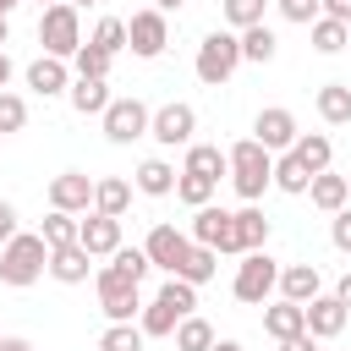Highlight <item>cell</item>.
Here are the masks:
<instances>
[{"label":"cell","mask_w":351,"mask_h":351,"mask_svg":"<svg viewBox=\"0 0 351 351\" xmlns=\"http://www.w3.org/2000/svg\"><path fill=\"white\" fill-rule=\"evenodd\" d=\"M181 5H186V0H154V11H165V16H170V11H181Z\"/></svg>","instance_id":"49"},{"label":"cell","mask_w":351,"mask_h":351,"mask_svg":"<svg viewBox=\"0 0 351 351\" xmlns=\"http://www.w3.org/2000/svg\"><path fill=\"white\" fill-rule=\"evenodd\" d=\"M11 236H22V230H16V203H5V197H0V247H5Z\"/></svg>","instance_id":"43"},{"label":"cell","mask_w":351,"mask_h":351,"mask_svg":"<svg viewBox=\"0 0 351 351\" xmlns=\"http://www.w3.org/2000/svg\"><path fill=\"white\" fill-rule=\"evenodd\" d=\"M197 110L192 104H181V99H170V104H159L154 110V126H148V137L159 143V148H192L197 137Z\"/></svg>","instance_id":"9"},{"label":"cell","mask_w":351,"mask_h":351,"mask_svg":"<svg viewBox=\"0 0 351 351\" xmlns=\"http://www.w3.org/2000/svg\"><path fill=\"white\" fill-rule=\"evenodd\" d=\"M346 324H351V313H346V302H340L335 291L307 302V335H313V340H335Z\"/></svg>","instance_id":"15"},{"label":"cell","mask_w":351,"mask_h":351,"mask_svg":"<svg viewBox=\"0 0 351 351\" xmlns=\"http://www.w3.org/2000/svg\"><path fill=\"white\" fill-rule=\"evenodd\" d=\"M274 55H280V38H274V27H269V22H258V27H247V33H241V60L269 66Z\"/></svg>","instance_id":"28"},{"label":"cell","mask_w":351,"mask_h":351,"mask_svg":"<svg viewBox=\"0 0 351 351\" xmlns=\"http://www.w3.org/2000/svg\"><path fill=\"white\" fill-rule=\"evenodd\" d=\"M5 38H11V16H0V49H5Z\"/></svg>","instance_id":"51"},{"label":"cell","mask_w":351,"mask_h":351,"mask_svg":"<svg viewBox=\"0 0 351 351\" xmlns=\"http://www.w3.org/2000/svg\"><path fill=\"white\" fill-rule=\"evenodd\" d=\"M49 274H55L60 285H82V280L93 274L88 247H77V241H71V247H55V252H49Z\"/></svg>","instance_id":"22"},{"label":"cell","mask_w":351,"mask_h":351,"mask_svg":"<svg viewBox=\"0 0 351 351\" xmlns=\"http://www.w3.org/2000/svg\"><path fill=\"white\" fill-rule=\"evenodd\" d=\"M214 274H219V252H214V247H197V241H192V252L181 258L176 280H186V285H208Z\"/></svg>","instance_id":"27"},{"label":"cell","mask_w":351,"mask_h":351,"mask_svg":"<svg viewBox=\"0 0 351 351\" xmlns=\"http://www.w3.org/2000/svg\"><path fill=\"white\" fill-rule=\"evenodd\" d=\"M93 285H99V313L110 318V324H132V318H143V285H132L126 274H115L110 263L93 274Z\"/></svg>","instance_id":"4"},{"label":"cell","mask_w":351,"mask_h":351,"mask_svg":"<svg viewBox=\"0 0 351 351\" xmlns=\"http://www.w3.org/2000/svg\"><path fill=\"white\" fill-rule=\"evenodd\" d=\"M77 225H82L77 214H60V208H49V219L38 225V236H44V247L55 252V247H71V241H77Z\"/></svg>","instance_id":"33"},{"label":"cell","mask_w":351,"mask_h":351,"mask_svg":"<svg viewBox=\"0 0 351 351\" xmlns=\"http://www.w3.org/2000/svg\"><path fill=\"white\" fill-rule=\"evenodd\" d=\"M214 351H247L241 340H214Z\"/></svg>","instance_id":"50"},{"label":"cell","mask_w":351,"mask_h":351,"mask_svg":"<svg viewBox=\"0 0 351 351\" xmlns=\"http://www.w3.org/2000/svg\"><path fill=\"white\" fill-rule=\"evenodd\" d=\"M181 170H186V176H203V181H214V186H219V176H230V154H225L219 143H192Z\"/></svg>","instance_id":"19"},{"label":"cell","mask_w":351,"mask_h":351,"mask_svg":"<svg viewBox=\"0 0 351 351\" xmlns=\"http://www.w3.org/2000/svg\"><path fill=\"white\" fill-rule=\"evenodd\" d=\"M38 44H44V55H55V60H71L77 49H82V22H77V5H49V11H38Z\"/></svg>","instance_id":"5"},{"label":"cell","mask_w":351,"mask_h":351,"mask_svg":"<svg viewBox=\"0 0 351 351\" xmlns=\"http://www.w3.org/2000/svg\"><path fill=\"white\" fill-rule=\"evenodd\" d=\"M263 5H269V0H219V11H225V27H230V33L258 27V22H263Z\"/></svg>","instance_id":"34"},{"label":"cell","mask_w":351,"mask_h":351,"mask_svg":"<svg viewBox=\"0 0 351 351\" xmlns=\"http://www.w3.org/2000/svg\"><path fill=\"white\" fill-rule=\"evenodd\" d=\"M230 154V186L241 192V203H258L269 186H274V154L258 143V137H241L225 148Z\"/></svg>","instance_id":"1"},{"label":"cell","mask_w":351,"mask_h":351,"mask_svg":"<svg viewBox=\"0 0 351 351\" xmlns=\"http://www.w3.org/2000/svg\"><path fill=\"white\" fill-rule=\"evenodd\" d=\"M165 44H170V16L165 11H137L132 22H126V49L137 55V60H159L165 55Z\"/></svg>","instance_id":"10"},{"label":"cell","mask_w":351,"mask_h":351,"mask_svg":"<svg viewBox=\"0 0 351 351\" xmlns=\"http://www.w3.org/2000/svg\"><path fill=\"white\" fill-rule=\"evenodd\" d=\"M93 176H82V170H60V176H49V208H60V214H93Z\"/></svg>","instance_id":"12"},{"label":"cell","mask_w":351,"mask_h":351,"mask_svg":"<svg viewBox=\"0 0 351 351\" xmlns=\"http://www.w3.org/2000/svg\"><path fill=\"white\" fill-rule=\"evenodd\" d=\"M236 241H241V252H263V241H269V219H263L258 203L236 208Z\"/></svg>","instance_id":"26"},{"label":"cell","mask_w":351,"mask_h":351,"mask_svg":"<svg viewBox=\"0 0 351 351\" xmlns=\"http://www.w3.org/2000/svg\"><path fill=\"white\" fill-rule=\"evenodd\" d=\"M280 296H285V302H296V307H307L313 296H324L318 269H313V263H285V269H280Z\"/></svg>","instance_id":"17"},{"label":"cell","mask_w":351,"mask_h":351,"mask_svg":"<svg viewBox=\"0 0 351 351\" xmlns=\"http://www.w3.org/2000/svg\"><path fill=\"white\" fill-rule=\"evenodd\" d=\"M66 99H71V110H77V115H104V110L115 104V99H110V82H104V77H71Z\"/></svg>","instance_id":"18"},{"label":"cell","mask_w":351,"mask_h":351,"mask_svg":"<svg viewBox=\"0 0 351 351\" xmlns=\"http://www.w3.org/2000/svg\"><path fill=\"white\" fill-rule=\"evenodd\" d=\"M5 82H11V55L0 49V93H5Z\"/></svg>","instance_id":"48"},{"label":"cell","mask_w":351,"mask_h":351,"mask_svg":"<svg viewBox=\"0 0 351 351\" xmlns=\"http://www.w3.org/2000/svg\"><path fill=\"white\" fill-rule=\"evenodd\" d=\"M329 241H335V252L351 258V203H346L340 214H329Z\"/></svg>","instance_id":"42"},{"label":"cell","mask_w":351,"mask_h":351,"mask_svg":"<svg viewBox=\"0 0 351 351\" xmlns=\"http://www.w3.org/2000/svg\"><path fill=\"white\" fill-rule=\"evenodd\" d=\"M143 252H148V263H154V269L176 274V269H181V258L192 252V236H186V230H176V225H154V230H148V241H143Z\"/></svg>","instance_id":"13"},{"label":"cell","mask_w":351,"mask_h":351,"mask_svg":"<svg viewBox=\"0 0 351 351\" xmlns=\"http://www.w3.org/2000/svg\"><path fill=\"white\" fill-rule=\"evenodd\" d=\"M252 137H258L269 154H291L296 137H302V126H296V115H291L285 104H269V110L252 115Z\"/></svg>","instance_id":"11"},{"label":"cell","mask_w":351,"mask_h":351,"mask_svg":"<svg viewBox=\"0 0 351 351\" xmlns=\"http://www.w3.org/2000/svg\"><path fill=\"white\" fill-rule=\"evenodd\" d=\"M38 5H44V11H49V5H60V0H38Z\"/></svg>","instance_id":"54"},{"label":"cell","mask_w":351,"mask_h":351,"mask_svg":"<svg viewBox=\"0 0 351 351\" xmlns=\"http://www.w3.org/2000/svg\"><path fill=\"white\" fill-rule=\"evenodd\" d=\"M176 197H181L186 208H208V203H214V181H203V176H186V170H181V176H176Z\"/></svg>","instance_id":"36"},{"label":"cell","mask_w":351,"mask_h":351,"mask_svg":"<svg viewBox=\"0 0 351 351\" xmlns=\"http://www.w3.org/2000/svg\"><path fill=\"white\" fill-rule=\"evenodd\" d=\"M274 5H280V16L296 22V27H313V22L324 16V0H274Z\"/></svg>","instance_id":"41"},{"label":"cell","mask_w":351,"mask_h":351,"mask_svg":"<svg viewBox=\"0 0 351 351\" xmlns=\"http://www.w3.org/2000/svg\"><path fill=\"white\" fill-rule=\"evenodd\" d=\"M274 186L291 192V197H302V192L313 186V170H307L296 154H280V159H274Z\"/></svg>","instance_id":"30"},{"label":"cell","mask_w":351,"mask_h":351,"mask_svg":"<svg viewBox=\"0 0 351 351\" xmlns=\"http://www.w3.org/2000/svg\"><path fill=\"white\" fill-rule=\"evenodd\" d=\"M110 60H115V55H104L99 44H82V49L71 55V66H77V77H110Z\"/></svg>","instance_id":"39"},{"label":"cell","mask_w":351,"mask_h":351,"mask_svg":"<svg viewBox=\"0 0 351 351\" xmlns=\"http://www.w3.org/2000/svg\"><path fill=\"white\" fill-rule=\"evenodd\" d=\"M176 176H181V170H176L170 159H143L137 176H132V186H137L143 197H170V192H176Z\"/></svg>","instance_id":"21"},{"label":"cell","mask_w":351,"mask_h":351,"mask_svg":"<svg viewBox=\"0 0 351 351\" xmlns=\"http://www.w3.org/2000/svg\"><path fill=\"white\" fill-rule=\"evenodd\" d=\"M143 340H148V335H143L137 324H110V329L99 335V351H143Z\"/></svg>","instance_id":"37"},{"label":"cell","mask_w":351,"mask_h":351,"mask_svg":"<svg viewBox=\"0 0 351 351\" xmlns=\"http://www.w3.org/2000/svg\"><path fill=\"white\" fill-rule=\"evenodd\" d=\"M22 126H27V99L5 88V93H0V137H5V132H22Z\"/></svg>","instance_id":"40"},{"label":"cell","mask_w":351,"mask_h":351,"mask_svg":"<svg viewBox=\"0 0 351 351\" xmlns=\"http://www.w3.org/2000/svg\"><path fill=\"white\" fill-rule=\"evenodd\" d=\"M335 296H340V302H346V313H351V269L340 274V285H335Z\"/></svg>","instance_id":"46"},{"label":"cell","mask_w":351,"mask_h":351,"mask_svg":"<svg viewBox=\"0 0 351 351\" xmlns=\"http://www.w3.org/2000/svg\"><path fill=\"white\" fill-rule=\"evenodd\" d=\"M132 208V181H121V176H104L99 186H93V214H110V219H121Z\"/></svg>","instance_id":"25"},{"label":"cell","mask_w":351,"mask_h":351,"mask_svg":"<svg viewBox=\"0 0 351 351\" xmlns=\"http://www.w3.org/2000/svg\"><path fill=\"white\" fill-rule=\"evenodd\" d=\"M110 269H115V274H126L132 285H143L154 263H148V252H143V247H115V258H110Z\"/></svg>","instance_id":"35"},{"label":"cell","mask_w":351,"mask_h":351,"mask_svg":"<svg viewBox=\"0 0 351 351\" xmlns=\"http://www.w3.org/2000/svg\"><path fill=\"white\" fill-rule=\"evenodd\" d=\"M280 351H318L313 335H296V340H280Z\"/></svg>","instance_id":"45"},{"label":"cell","mask_w":351,"mask_h":351,"mask_svg":"<svg viewBox=\"0 0 351 351\" xmlns=\"http://www.w3.org/2000/svg\"><path fill=\"white\" fill-rule=\"evenodd\" d=\"M77 247H88V258H115V247H126V241H121V219H110V214H82Z\"/></svg>","instance_id":"14"},{"label":"cell","mask_w":351,"mask_h":351,"mask_svg":"<svg viewBox=\"0 0 351 351\" xmlns=\"http://www.w3.org/2000/svg\"><path fill=\"white\" fill-rule=\"evenodd\" d=\"M230 291H236V302H247V307L269 302V296L280 291V263H274L269 252H241V263H236V280H230Z\"/></svg>","instance_id":"6"},{"label":"cell","mask_w":351,"mask_h":351,"mask_svg":"<svg viewBox=\"0 0 351 351\" xmlns=\"http://www.w3.org/2000/svg\"><path fill=\"white\" fill-rule=\"evenodd\" d=\"M307 197H313V208L340 214V208H346V197H351V181H346V176H335V170H324V176H313Z\"/></svg>","instance_id":"24"},{"label":"cell","mask_w":351,"mask_h":351,"mask_svg":"<svg viewBox=\"0 0 351 351\" xmlns=\"http://www.w3.org/2000/svg\"><path fill=\"white\" fill-rule=\"evenodd\" d=\"M27 88H33L38 99H55V93H66V88H71V66H66V60H55V55H38V60L27 66Z\"/></svg>","instance_id":"16"},{"label":"cell","mask_w":351,"mask_h":351,"mask_svg":"<svg viewBox=\"0 0 351 351\" xmlns=\"http://www.w3.org/2000/svg\"><path fill=\"white\" fill-rule=\"evenodd\" d=\"M307 33H313V49H318V55H340V49L351 44V27H346V22H335V16H318Z\"/></svg>","instance_id":"32"},{"label":"cell","mask_w":351,"mask_h":351,"mask_svg":"<svg viewBox=\"0 0 351 351\" xmlns=\"http://www.w3.org/2000/svg\"><path fill=\"white\" fill-rule=\"evenodd\" d=\"M0 340H5V335H0Z\"/></svg>","instance_id":"55"},{"label":"cell","mask_w":351,"mask_h":351,"mask_svg":"<svg viewBox=\"0 0 351 351\" xmlns=\"http://www.w3.org/2000/svg\"><path fill=\"white\" fill-rule=\"evenodd\" d=\"M291 154H296V159H302V165H307L313 176H324V170H329V159H335V143H329L324 132H302Z\"/></svg>","instance_id":"29"},{"label":"cell","mask_w":351,"mask_h":351,"mask_svg":"<svg viewBox=\"0 0 351 351\" xmlns=\"http://www.w3.org/2000/svg\"><path fill=\"white\" fill-rule=\"evenodd\" d=\"M38 274H49V247H44V236H38V230L11 236V241L0 247V285L22 291V285H33Z\"/></svg>","instance_id":"2"},{"label":"cell","mask_w":351,"mask_h":351,"mask_svg":"<svg viewBox=\"0 0 351 351\" xmlns=\"http://www.w3.org/2000/svg\"><path fill=\"white\" fill-rule=\"evenodd\" d=\"M236 66H241V33H230V27H214V33H203V44H197V60H192L197 82H208V88H225V82L236 77Z\"/></svg>","instance_id":"3"},{"label":"cell","mask_w":351,"mask_h":351,"mask_svg":"<svg viewBox=\"0 0 351 351\" xmlns=\"http://www.w3.org/2000/svg\"><path fill=\"white\" fill-rule=\"evenodd\" d=\"M104 137L115 143V148H126V143H137V137H148V126H154V110L143 104V99H115L104 115Z\"/></svg>","instance_id":"8"},{"label":"cell","mask_w":351,"mask_h":351,"mask_svg":"<svg viewBox=\"0 0 351 351\" xmlns=\"http://www.w3.org/2000/svg\"><path fill=\"white\" fill-rule=\"evenodd\" d=\"M16 5H22V0H0V16H11V11H16Z\"/></svg>","instance_id":"52"},{"label":"cell","mask_w":351,"mask_h":351,"mask_svg":"<svg viewBox=\"0 0 351 351\" xmlns=\"http://www.w3.org/2000/svg\"><path fill=\"white\" fill-rule=\"evenodd\" d=\"M313 104H318L324 126H351V82H324Z\"/></svg>","instance_id":"23"},{"label":"cell","mask_w":351,"mask_h":351,"mask_svg":"<svg viewBox=\"0 0 351 351\" xmlns=\"http://www.w3.org/2000/svg\"><path fill=\"white\" fill-rule=\"evenodd\" d=\"M324 16H335V22L351 27V0H324Z\"/></svg>","instance_id":"44"},{"label":"cell","mask_w":351,"mask_h":351,"mask_svg":"<svg viewBox=\"0 0 351 351\" xmlns=\"http://www.w3.org/2000/svg\"><path fill=\"white\" fill-rule=\"evenodd\" d=\"M0 351H33V340H22V335H5V340H0Z\"/></svg>","instance_id":"47"},{"label":"cell","mask_w":351,"mask_h":351,"mask_svg":"<svg viewBox=\"0 0 351 351\" xmlns=\"http://www.w3.org/2000/svg\"><path fill=\"white\" fill-rule=\"evenodd\" d=\"M88 44H99L104 55H121V49H126V22H121V16H104V22L93 27V38H88Z\"/></svg>","instance_id":"38"},{"label":"cell","mask_w":351,"mask_h":351,"mask_svg":"<svg viewBox=\"0 0 351 351\" xmlns=\"http://www.w3.org/2000/svg\"><path fill=\"white\" fill-rule=\"evenodd\" d=\"M263 329L274 335V340H296V335H307V307H296V302H269L263 307Z\"/></svg>","instance_id":"20"},{"label":"cell","mask_w":351,"mask_h":351,"mask_svg":"<svg viewBox=\"0 0 351 351\" xmlns=\"http://www.w3.org/2000/svg\"><path fill=\"white\" fill-rule=\"evenodd\" d=\"M214 340H219V335H214V324H208V318H197V313L176 324V351H214Z\"/></svg>","instance_id":"31"},{"label":"cell","mask_w":351,"mask_h":351,"mask_svg":"<svg viewBox=\"0 0 351 351\" xmlns=\"http://www.w3.org/2000/svg\"><path fill=\"white\" fill-rule=\"evenodd\" d=\"M66 5H93V0H66Z\"/></svg>","instance_id":"53"},{"label":"cell","mask_w":351,"mask_h":351,"mask_svg":"<svg viewBox=\"0 0 351 351\" xmlns=\"http://www.w3.org/2000/svg\"><path fill=\"white\" fill-rule=\"evenodd\" d=\"M186 236L197 241V247H214V252H225V258H241V241H236V214L230 208H192V225H186Z\"/></svg>","instance_id":"7"}]
</instances>
